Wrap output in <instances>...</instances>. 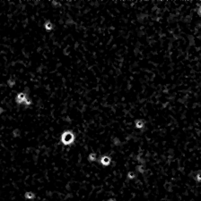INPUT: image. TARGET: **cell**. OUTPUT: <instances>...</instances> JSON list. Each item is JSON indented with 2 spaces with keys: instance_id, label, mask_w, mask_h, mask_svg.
Segmentation results:
<instances>
[{
  "instance_id": "6da1fadb",
  "label": "cell",
  "mask_w": 201,
  "mask_h": 201,
  "mask_svg": "<svg viewBox=\"0 0 201 201\" xmlns=\"http://www.w3.org/2000/svg\"><path fill=\"white\" fill-rule=\"evenodd\" d=\"M75 140V135L73 132L67 130L61 135V142L66 146H68L70 144H72Z\"/></svg>"
},
{
  "instance_id": "7a4b0ae2",
  "label": "cell",
  "mask_w": 201,
  "mask_h": 201,
  "mask_svg": "<svg viewBox=\"0 0 201 201\" xmlns=\"http://www.w3.org/2000/svg\"><path fill=\"white\" fill-rule=\"evenodd\" d=\"M26 99H27L26 94L23 93V92H20V93H18L17 96L15 97V102L17 103V104H24Z\"/></svg>"
},
{
  "instance_id": "3957f363",
  "label": "cell",
  "mask_w": 201,
  "mask_h": 201,
  "mask_svg": "<svg viewBox=\"0 0 201 201\" xmlns=\"http://www.w3.org/2000/svg\"><path fill=\"white\" fill-rule=\"evenodd\" d=\"M53 24H52V23H50L49 21H46V23H44V28H45V29L47 31H52L53 29Z\"/></svg>"
},
{
  "instance_id": "277c9868",
  "label": "cell",
  "mask_w": 201,
  "mask_h": 201,
  "mask_svg": "<svg viewBox=\"0 0 201 201\" xmlns=\"http://www.w3.org/2000/svg\"><path fill=\"white\" fill-rule=\"evenodd\" d=\"M101 163L103 165H108L110 163V157H108V156H103L102 158L101 159Z\"/></svg>"
},
{
  "instance_id": "5b68a950",
  "label": "cell",
  "mask_w": 201,
  "mask_h": 201,
  "mask_svg": "<svg viewBox=\"0 0 201 201\" xmlns=\"http://www.w3.org/2000/svg\"><path fill=\"white\" fill-rule=\"evenodd\" d=\"M25 198H27V199H33L35 198V194H33L32 192H31V191H27V192H25Z\"/></svg>"
},
{
  "instance_id": "8992f818",
  "label": "cell",
  "mask_w": 201,
  "mask_h": 201,
  "mask_svg": "<svg viewBox=\"0 0 201 201\" xmlns=\"http://www.w3.org/2000/svg\"><path fill=\"white\" fill-rule=\"evenodd\" d=\"M14 84H15V80H14V79L11 78L7 81V85L10 87V88H13L14 86Z\"/></svg>"
},
{
  "instance_id": "52a82bcc",
  "label": "cell",
  "mask_w": 201,
  "mask_h": 201,
  "mask_svg": "<svg viewBox=\"0 0 201 201\" xmlns=\"http://www.w3.org/2000/svg\"><path fill=\"white\" fill-rule=\"evenodd\" d=\"M95 157H96V156H95V154H91L89 156V160L90 161H94L95 160Z\"/></svg>"
},
{
  "instance_id": "ba28073f",
  "label": "cell",
  "mask_w": 201,
  "mask_h": 201,
  "mask_svg": "<svg viewBox=\"0 0 201 201\" xmlns=\"http://www.w3.org/2000/svg\"><path fill=\"white\" fill-rule=\"evenodd\" d=\"M3 112H4V109H3L2 107H0V115H1V114L3 113Z\"/></svg>"
},
{
  "instance_id": "9c48e42d",
  "label": "cell",
  "mask_w": 201,
  "mask_h": 201,
  "mask_svg": "<svg viewBox=\"0 0 201 201\" xmlns=\"http://www.w3.org/2000/svg\"><path fill=\"white\" fill-rule=\"evenodd\" d=\"M109 201H114V200H109Z\"/></svg>"
}]
</instances>
